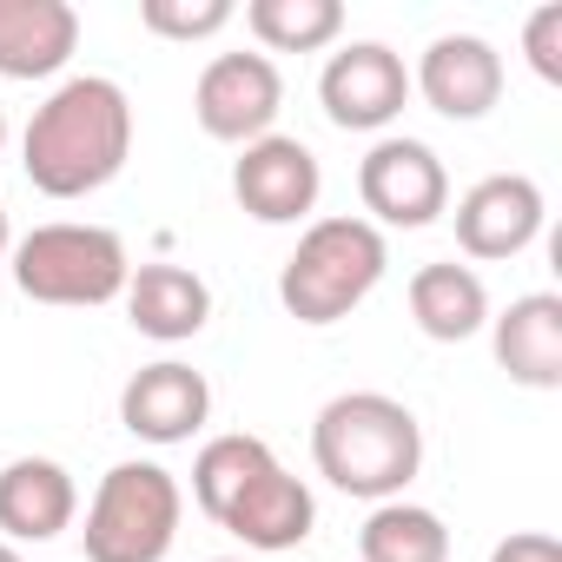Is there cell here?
Listing matches in <instances>:
<instances>
[{
	"mask_svg": "<svg viewBox=\"0 0 562 562\" xmlns=\"http://www.w3.org/2000/svg\"><path fill=\"white\" fill-rule=\"evenodd\" d=\"M126 159H133V100L106 74L60 80L21 133V172L47 199H87L113 186Z\"/></svg>",
	"mask_w": 562,
	"mask_h": 562,
	"instance_id": "6da1fadb",
	"label": "cell"
},
{
	"mask_svg": "<svg viewBox=\"0 0 562 562\" xmlns=\"http://www.w3.org/2000/svg\"><path fill=\"white\" fill-rule=\"evenodd\" d=\"M192 503L258 555H285L318 529V496L305 476H292L251 430H225L192 457Z\"/></svg>",
	"mask_w": 562,
	"mask_h": 562,
	"instance_id": "7a4b0ae2",
	"label": "cell"
},
{
	"mask_svg": "<svg viewBox=\"0 0 562 562\" xmlns=\"http://www.w3.org/2000/svg\"><path fill=\"white\" fill-rule=\"evenodd\" d=\"M312 463L358 503H397L424 470V424L384 391H345L312 417Z\"/></svg>",
	"mask_w": 562,
	"mask_h": 562,
	"instance_id": "3957f363",
	"label": "cell"
},
{
	"mask_svg": "<svg viewBox=\"0 0 562 562\" xmlns=\"http://www.w3.org/2000/svg\"><path fill=\"white\" fill-rule=\"evenodd\" d=\"M391 271V245L371 218L358 212H331L312 218L292 245V258L278 265V305H285L299 325L325 331L338 318H351Z\"/></svg>",
	"mask_w": 562,
	"mask_h": 562,
	"instance_id": "277c9868",
	"label": "cell"
},
{
	"mask_svg": "<svg viewBox=\"0 0 562 562\" xmlns=\"http://www.w3.org/2000/svg\"><path fill=\"white\" fill-rule=\"evenodd\" d=\"M14 285L34 305H60V312H100L126 292L133 278V251L113 225H80V218H54L34 225L14 251H8Z\"/></svg>",
	"mask_w": 562,
	"mask_h": 562,
	"instance_id": "5b68a950",
	"label": "cell"
},
{
	"mask_svg": "<svg viewBox=\"0 0 562 562\" xmlns=\"http://www.w3.org/2000/svg\"><path fill=\"white\" fill-rule=\"evenodd\" d=\"M179 516H186V496H179V476L153 457H133V463H113L87 503V562H166L172 542H179Z\"/></svg>",
	"mask_w": 562,
	"mask_h": 562,
	"instance_id": "8992f818",
	"label": "cell"
},
{
	"mask_svg": "<svg viewBox=\"0 0 562 562\" xmlns=\"http://www.w3.org/2000/svg\"><path fill=\"white\" fill-rule=\"evenodd\" d=\"M358 199L371 212V225H397V232H424L450 212V172L443 159L411 139V133H384L364 159H358Z\"/></svg>",
	"mask_w": 562,
	"mask_h": 562,
	"instance_id": "52a82bcc",
	"label": "cell"
},
{
	"mask_svg": "<svg viewBox=\"0 0 562 562\" xmlns=\"http://www.w3.org/2000/svg\"><path fill=\"white\" fill-rule=\"evenodd\" d=\"M278 106H285V74H278V60H265V54H218V60H205V74L192 87V120L218 146L265 139Z\"/></svg>",
	"mask_w": 562,
	"mask_h": 562,
	"instance_id": "ba28073f",
	"label": "cell"
},
{
	"mask_svg": "<svg viewBox=\"0 0 562 562\" xmlns=\"http://www.w3.org/2000/svg\"><path fill=\"white\" fill-rule=\"evenodd\" d=\"M318 106L338 133H384L411 106V67L384 41H351L318 74Z\"/></svg>",
	"mask_w": 562,
	"mask_h": 562,
	"instance_id": "9c48e42d",
	"label": "cell"
},
{
	"mask_svg": "<svg viewBox=\"0 0 562 562\" xmlns=\"http://www.w3.org/2000/svg\"><path fill=\"white\" fill-rule=\"evenodd\" d=\"M318 192H325V166L292 133H265L251 146H238V159H232V199L258 225H299V218H312Z\"/></svg>",
	"mask_w": 562,
	"mask_h": 562,
	"instance_id": "30bf717a",
	"label": "cell"
},
{
	"mask_svg": "<svg viewBox=\"0 0 562 562\" xmlns=\"http://www.w3.org/2000/svg\"><path fill=\"white\" fill-rule=\"evenodd\" d=\"M457 245L463 258H483V265H503V258H522L536 238H542V218H549V199L529 172H490L476 179L463 199H457Z\"/></svg>",
	"mask_w": 562,
	"mask_h": 562,
	"instance_id": "8fae6325",
	"label": "cell"
},
{
	"mask_svg": "<svg viewBox=\"0 0 562 562\" xmlns=\"http://www.w3.org/2000/svg\"><path fill=\"white\" fill-rule=\"evenodd\" d=\"M205 417H212V384H205V371H192L179 358H159V364L133 371L126 391H120V424L139 443H159V450L192 443L205 430Z\"/></svg>",
	"mask_w": 562,
	"mask_h": 562,
	"instance_id": "7c38bea8",
	"label": "cell"
},
{
	"mask_svg": "<svg viewBox=\"0 0 562 562\" xmlns=\"http://www.w3.org/2000/svg\"><path fill=\"white\" fill-rule=\"evenodd\" d=\"M411 93H424L430 113L470 126L503 100V54L483 34H437L411 74Z\"/></svg>",
	"mask_w": 562,
	"mask_h": 562,
	"instance_id": "4fadbf2b",
	"label": "cell"
},
{
	"mask_svg": "<svg viewBox=\"0 0 562 562\" xmlns=\"http://www.w3.org/2000/svg\"><path fill=\"white\" fill-rule=\"evenodd\" d=\"M490 351L522 391H562V299L522 292L503 312H490Z\"/></svg>",
	"mask_w": 562,
	"mask_h": 562,
	"instance_id": "5bb4252c",
	"label": "cell"
},
{
	"mask_svg": "<svg viewBox=\"0 0 562 562\" xmlns=\"http://www.w3.org/2000/svg\"><path fill=\"white\" fill-rule=\"evenodd\" d=\"M80 516V490L54 457H14L0 470V542H54Z\"/></svg>",
	"mask_w": 562,
	"mask_h": 562,
	"instance_id": "9a60e30c",
	"label": "cell"
},
{
	"mask_svg": "<svg viewBox=\"0 0 562 562\" xmlns=\"http://www.w3.org/2000/svg\"><path fill=\"white\" fill-rule=\"evenodd\" d=\"M120 299H126L133 331L153 338V345H186V338H199L205 318H212V285H205L192 265H172V258L133 265V278H126Z\"/></svg>",
	"mask_w": 562,
	"mask_h": 562,
	"instance_id": "2e32d148",
	"label": "cell"
},
{
	"mask_svg": "<svg viewBox=\"0 0 562 562\" xmlns=\"http://www.w3.org/2000/svg\"><path fill=\"white\" fill-rule=\"evenodd\" d=\"M80 47L67 0H0V80H54Z\"/></svg>",
	"mask_w": 562,
	"mask_h": 562,
	"instance_id": "e0dca14e",
	"label": "cell"
},
{
	"mask_svg": "<svg viewBox=\"0 0 562 562\" xmlns=\"http://www.w3.org/2000/svg\"><path fill=\"white\" fill-rule=\"evenodd\" d=\"M411 318L430 345H463L490 325V285L457 265V258H437V265H417L411 271Z\"/></svg>",
	"mask_w": 562,
	"mask_h": 562,
	"instance_id": "ac0fdd59",
	"label": "cell"
},
{
	"mask_svg": "<svg viewBox=\"0 0 562 562\" xmlns=\"http://www.w3.org/2000/svg\"><path fill=\"white\" fill-rule=\"evenodd\" d=\"M358 562H450V529L424 503H378L358 529Z\"/></svg>",
	"mask_w": 562,
	"mask_h": 562,
	"instance_id": "d6986e66",
	"label": "cell"
},
{
	"mask_svg": "<svg viewBox=\"0 0 562 562\" xmlns=\"http://www.w3.org/2000/svg\"><path fill=\"white\" fill-rule=\"evenodd\" d=\"M251 41L271 54H325L345 34V8L338 0H251L245 8Z\"/></svg>",
	"mask_w": 562,
	"mask_h": 562,
	"instance_id": "ffe728a7",
	"label": "cell"
},
{
	"mask_svg": "<svg viewBox=\"0 0 562 562\" xmlns=\"http://www.w3.org/2000/svg\"><path fill=\"white\" fill-rule=\"evenodd\" d=\"M232 21H238L232 0H139V27L159 34V41H179V47L212 41V34H225Z\"/></svg>",
	"mask_w": 562,
	"mask_h": 562,
	"instance_id": "44dd1931",
	"label": "cell"
},
{
	"mask_svg": "<svg viewBox=\"0 0 562 562\" xmlns=\"http://www.w3.org/2000/svg\"><path fill=\"white\" fill-rule=\"evenodd\" d=\"M522 54H529L536 80L562 87V0H549V8H536L522 21Z\"/></svg>",
	"mask_w": 562,
	"mask_h": 562,
	"instance_id": "7402d4cb",
	"label": "cell"
},
{
	"mask_svg": "<svg viewBox=\"0 0 562 562\" xmlns=\"http://www.w3.org/2000/svg\"><path fill=\"white\" fill-rule=\"evenodd\" d=\"M490 562H562V542L549 529H516L490 549Z\"/></svg>",
	"mask_w": 562,
	"mask_h": 562,
	"instance_id": "603a6c76",
	"label": "cell"
},
{
	"mask_svg": "<svg viewBox=\"0 0 562 562\" xmlns=\"http://www.w3.org/2000/svg\"><path fill=\"white\" fill-rule=\"evenodd\" d=\"M8 251H14V232H8V205H0V271H8Z\"/></svg>",
	"mask_w": 562,
	"mask_h": 562,
	"instance_id": "cb8c5ba5",
	"label": "cell"
},
{
	"mask_svg": "<svg viewBox=\"0 0 562 562\" xmlns=\"http://www.w3.org/2000/svg\"><path fill=\"white\" fill-rule=\"evenodd\" d=\"M0 562H27V555H21V549H14V542H0Z\"/></svg>",
	"mask_w": 562,
	"mask_h": 562,
	"instance_id": "d4e9b609",
	"label": "cell"
},
{
	"mask_svg": "<svg viewBox=\"0 0 562 562\" xmlns=\"http://www.w3.org/2000/svg\"><path fill=\"white\" fill-rule=\"evenodd\" d=\"M0 146H8V106H0Z\"/></svg>",
	"mask_w": 562,
	"mask_h": 562,
	"instance_id": "484cf974",
	"label": "cell"
},
{
	"mask_svg": "<svg viewBox=\"0 0 562 562\" xmlns=\"http://www.w3.org/2000/svg\"><path fill=\"white\" fill-rule=\"evenodd\" d=\"M218 562H232V555H218Z\"/></svg>",
	"mask_w": 562,
	"mask_h": 562,
	"instance_id": "4316f807",
	"label": "cell"
}]
</instances>
